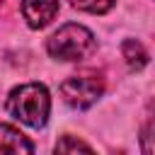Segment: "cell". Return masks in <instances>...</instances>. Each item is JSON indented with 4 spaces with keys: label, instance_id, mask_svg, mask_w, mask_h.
Instances as JSON below:
<instances>
[{
    "label": "cell",
    "instance_id": "cell-3",
    "mask_svg": "<svg viewBox=\"0 0 155 155\" xmlns=\"http://www.w3.org/2000/svg\"><path fill=\"white\" fill-rule=\"evenodd\" d=\"M61 94H63L65 104H70L73 109H87L104 94V80L97 73L70 75L61 85Z\"/></svg>",
    "mask_w": 155,
    "mask_h": 155
},
{
    "label": "cell",
    "instance_id": "cell-5",
    "mask_svg": "<svg viewBox=\"0 0 155 155\" xmlns=\"http://www.w3.org/2000/svg\"><path fill=\"white\" fill-rule=\"evenodd\" d=\"M34 153V143L15 126L0 124V155H22Z\"/></svg>",
    "mask_w": 155,
    "mask_h": 155
},
{
    "label": "cell",
    "instance_id": "cell-6",
    "mask_svg": "<svg viewBox=\"0 0 155 155\" xmlns=\"http://www.w3.org/2000/svg\"><path fill=\"white\" fill-rule=\"evenodd\" d=\"M121 56L126 58V65H128L131 70H143L145 63H148V51H145L143 44L136 41V39H126V41L121 44Z\"/></svg>",
    "mask_w": 155,
    "mask_h": 155
},
{
    "label": "cell",
    "instance_id": "cell-7",
    "mask_svg": "<svg viewBox=\"0 0 155 155\" xmlns=\"http://www.w3.org/2000/svg\"><path fill=\"white\" fill-rule=\"evenodd\" d=\"M70 5L90 15H104L114 7V0H70Z\"/></svg>",
    "mask_w": 155,
    "mask_h": 155
},
{
    "label": "cell",
    "instance_id": "cell-9",
    "mask_svg": "<svg viewBox=\"0 0 155 155\" xmlns=\"http://www.w3.org/2000/svg\"><path fill=\"white\" fill-rule=\"evenodd\" d=\"M140 150L148 155H155V116L145 124V128L140 133Z\"/></svg>",
    "mask_w": 155,
    "mask_h": 155
},
{
    "label": "cell",
    "instance_id": "cell-8",
    "mask_svg": "<svg viewBox=\"0 0 155 155\" xmlns=\"http://www.w3.org/2000/svg\"><path fill=\"white\" fill-rule=\"evenodd\" d=\"M75 150H85V153H90L92 145H87V143H82V140L73 138V136H63V138L56 143V153H75Z\"/></svg>",
    "mask_w": 155,
    "mask_h": 155
},
{
    "label": "cell",
    "instance_id": "cell-2",
    "mask_svg": "<svg viewBox=\"0 0 155 155\" xmlns=\"http://www.w3.org/2000/svg\"><path fill=\"white\" fill-rule=\"evenodd\" d=\"M46 51L56 61H85L97 51V39L87 27L68 22L56 34H51V39L46 41Z\"/></svg>",
    "mask_w": 155,
    "mask_h": 155
},
{
    "label": "cell",
    "instance_id": "cell-1",
    "mask_svg": "<svg viewBox=\"0 0 155 155\" xmlns=\"http://www.w3.org/2000/svg\"><path fill=\"white\" fill-rule=\"evenodd\" d=\"M7 111L22 124L31 128H41L48 121V111H51L48 90L41 82H24L15 87L7 97Z\"/></svg>",
    "mask_w": 155,
    "mask_h": 155
},
{
    "label": "cell",
    "instance_id": "cell-4",
    "mask_svg": "<svg viewBox=\"0 0 155 155\" xmlns=\"http://www.w3.org/2000/svg\"><path fill=\"white\" fill-rule=\"evenodd\" d=\"M22 15L31 29H44L56 19L58 0H22Z\"/></svg>",
    "mask_w": 155,
    "mask_h": 155
}]
</instances>
